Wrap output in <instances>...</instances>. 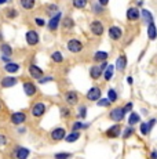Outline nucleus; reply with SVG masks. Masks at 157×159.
I'll list each match as a JSON object with an SVG mask.
<instances>
[{"mask_svg":"<svg viewBox=\"0 0 157 159\" xmlns=\"http://www.w3.org/2000/svg\"><path fill=\"white\" fill-rule=\"evenodd\" d=\"M87 116V107L86 105H80L78 107V118L84 119Z\"/></svg>","mask_w":157,"mask_h":159,"instance_id":"7c9ffc66","label":"nucleus"},{"mask_svg":"<svg viewBox=\"0 0 157 159\" xmlns=\"http://www.w3.org/2000/svg\"><path fill=\"white\" fill-rule=\"evenodd\" d=\"M125 66H127V57L124 54H121V56L116 60V68L119 69V71H124Z\"/></svg>","mask_w":157,"mask_h":159,"instance_id":"aec40b11","label":"nucleus"},{"mask_svg":"<svg viewBox=\"0 0 157 159\" xmlns=\"http://www.w3.org/2000/svg\"><path fill=\"white\" fill-rule=\"evenodd\" d=\"M61 17H62L61 13L54 15V17L50 20V22H48V28H50L51 30H55L57 28H58V25H59V20H61Z\"/></svg>","mask_w":157,"mask_h":159,"instance_id":"6ab92c4d","label":"nucleus"},{"mask_svg":"<svg viewBox=\"0 0 157 159\" xmlns=\"http://www.w3.org/2000/svg\"><path fill=\"white\" fill-rule=\"evenodd\" d=\"M94 11L96 14H101L102 11H104V6H101V4H94Z\"/></svg>","mask_w":157,"mask_h":159,"instance_id":"58836bf2","label":"nucleus"},{"mask_svg":"<svg viewBox=\"0 0 157 159\" xmlns=\"http://www.w3.org/2000/svg\"><path fill=\"white\" fill-rule=\"evenodd\" d=\"M21 6L25 10H32L35 7V0H21Z\"/></svg>","mask_w":157,"mask_h":159,"instance_id":"a878e982","label":"nucleus"},{"mask_svg":"<svg viewBox=\"0 0 157 159\" xmlns=\"http://www.w3.org/2000/svg\"><path fill=\"white\" fill-rule=\"evenodd\" d=\"M157 123V119L156 118H153V119H150L149 122H142L141 123V126H139V131H141V134L142 136H147V134L152 131V129L155 127V125Z\"/></svg>","mask_w":157,"mask_h":159,"instance_id":"f257e3e1","label":"nucleus"},{"mask_svg":"<svg viewBox=\"0 0 157 159\" xmlns=\"http://www.w3.org/2000/svg\"><path fill=\"white\" fill-rule=\"evenodd\" d=\"M0 109H2V104H0Z\"/></svg>","mask_w":157,"mask_h":159,"instance_id":"603ef678","label":"nucleus"},{"mask_svg":"<svg viewBox=\"0 0 157 159\" xmlns=\"http://www.w3.org/2000/svg\"><path fill=\"white\" fill-rule=\"evenodd\" d=\"M150 158H152V159H157V149H153L152 154H150Z\"/></svg>","mask_w":157,"mask_h":159,"instance_id":"c03bdc74","label":"nucleus"},{"mask_svg":"<svg viewBox=\"0 0 157 159\" xmlns=\"http://www.w3.org/2000/svg\"><path fill=\"white\" fill-rule=\"evenodd\" d=\"M73 6L77 8H84L87 6V0H73Z\"/></svg>","mask_w":157,"mask_h":159,"instance_id":"473e14b6","label":"nucleus"},{"mask_svg":"<svg viewBox=\"0 0 157 159\" xmlns=\"http://www.w3.org/2000/svg\"><path fill=\"white\" fill-rule=\"evenodd\" d=\"M50 80H53V78H41L40 79V83H46V82H50Z\"/></svg>","mask_w":157,"mask_h":159,"instance_id":"a18cd8bd","label":"nucleus"},{"mask_svg":"<svg viewBox=\"0 0 157 159\" xmlns=\"http://www.w3.org/2000/svg\"><path fill=\"white\" fill-rule=\"evenodd\" d=\"M127 18L128 21H138L141 18V11L137 7H129L127 10Z\"/></svg>","mask_w":157,"mask_h":159,"instance_id":"6e6552de","label":"nucleus"},{"mask_svg":"<svg viewBox=\"0 0 157 159\" xmlns=\"http://www.w3.org/2000/svg\"><path fill=\"white\" fill-rule=\"evenodd\" d=\"M23 91H25L26 96H35L36 94V86L32 83V82H25L23 83Z\"/></svg>","mask_w":157,"mask_h":159,"instance_id":"a211bd4d","label":"nucleus"},{"mask_svg":"<svg viewBox=\"0 0 157 159\" xmlns=\"http://www.w3.org/2000/svg\"><path fill=\"white\" fill-rule=\"evenodd\" d=\"M6 143H7V139H6V136H3V134H0V144L4 145Z\"/></svg>","mask_w":157,"mask_h":159,"instance_id":"37998d69","label":"nucleus"},{"mask_svg":"<svg viewBox=\"0 0 157 159\" xmlns=\"http://www.w3.org/2000/svg\"><path fill=\"white\" fill-rule=\"evenodd\" d=\"M53 60L55 61V62H62L63 57H62V54L59 53V51H55V53H53Z\"/></svg>","mask_w":157,"mask_h":159,"instance_id":"e433bc0d","label":"nucleus"},{"mask_svg":"<svg viewBox=\"0 0 157 159\" xmlns=\"http://www.w3.org/2000/svg\"><path fill=\"white\" fill-rule=\"evenodd\" d=\"M7 15H8V18H14V17H17V11L10 10V11L7 13Z\"/></svg>","mask_w":157,"mask_h":159,"instance_id":"79ce46f5","label":"nucleus"},{"mask_svg":"<svg viewBox=\"0 0 157 159\" xmlns=\"http://www.w3.org/2000/svg\"><path fill=\"white\" fill-rule=\"evenodd\" d=\"M141 122V116L139 114H137V112H131L129 114V118H128V126H134V125L139 123Z\"/></svg>","mask_w":157,"mask_h":159,"instance_id":"5701e85b","label":"nucleus"},{"mask_svg":"<svg viewBox=\"0 0 157 159\" xmlns=\"http://www.w3.org/2000/svg\"><path fill=\"white\" fill-rule=\"evenodd\" d=\"M90 29H91V32L96 36H101L102 33H104V25H102L101 21H94V22H91Z\"/></svg>","mask_w":157,"mask_h":159,"instance_id":"1a4fd4ad","label":"nucleus"},{"mask_svg":"<svg viewBox=\"0 0 157 159\" xmlns=\"http://www.w3.org/2000/svg\"><path fill=\"white\" fill-rule=\"evenodd\" d=\"M96 104H98V107H104V108H105V107H110L112 102H110L109 98H101Z\"/></svg>","mask_w":157,"mask_h":159,"instance_id":"f704fd0d","label":"nucleus"},{"mask_svg":"<svg viewBox=\"0 0 157 159\" xmlns=\"http://www.w3.org/2000/svg\"><path fill=\"white\" fill-rule=\"evenodd\" d=\"M105 71L101 68V66H92L91 69H90V75H91L92 79H99L102 76V73Z\"/></svg>","mask_w":157,"mask_h":159,"instance_id":"4be33fe9","label":"nucleus"},{"mask_svg":"<svg viewBox=\"0 0 157 159\" xmlns=\"http://www.w3.org/2000/svg\"><path fill=\"white\" fill-rule=\"evenodd\" d=\"M44 112H46V105H44L43 102H36L35 105L32 107V115L36 116V118H40Z\"/></svg>","mask_w":157,"mask_h":159,"instance_id":"20e7f679","label":"nucleus"},{"mask_svg":"<svg viewBox=\"0 0 157 159\" xmlns=\"http://www.w3.org/2000/svg\"><path fill=\"white\" fill-rule=\"evenodd\" d=\"M50 10H54V11H57V6H55V4L50 6Z\"/></svg>","mask_w":157,"mask_h":159,"instance_id":"8fccbe9b","label":"nucleus"},{"mask_svg":"<svg viewBox=\"0 0 157 159\" xmlns=\"http://www.w3.org/2000/svg\"><path fill=\"white\" fill-rule=\"evenodd\" d=\"M35 22L39 26H43L44 24H46V22H44V20H43V18H35Z\"/></svg>","mask_w":157,"mask_h":159,"instance_id":"a19ab883","label":"nucleus"},{"mask_svg":"<svg viewBox=\"0 0 157 159\" xmlns=\"http://www.w3.org/2000/svg\"><path fill=\"white\" fill-rule=\"evenodd\" d=\"M146 32H147V38H149V40H156L157 39V26L155 25V22L147 25Z\"/></svg>","mask_w":157,"mask_h":159,"instance_id":"f3484780","label":"nucleus"},{"mask_svg":"<svg viewBox=\"0 0 157 159\" xmlns=\"http://www.w3.org/2000/svg\"><path fill=\"white\" fill-rule=\"evenodd\" d=\"M65 136H66V131L63 127H57V129L51 131V139L55 140V141H61V140L65 139Z\"/></svg>","mask_w":157,"mask_h":159,"instance_id":"423d86ee","label":"nucleus"},{"mask_svg":"<svg viewBox=\"0 0 157 159\" xmlns=\"http://www.w3.org/2000/svg\"><path fill=\"white\" fill-rule=\"evenodd\" d=\"M109 118L112 119V120H114V122H117V123H120V122H121L123 119L125 118V111H124V108H114V109H112Z\"/></svg>","mask_w":157,"mask_h":159,"instance_id":"f03ea898","label":"nucleus"},{"mask_svg":"<svg viewBox=\"0 0 157 159\" xmlns=\"http://www.w3.org/2000/svg\"><path fill=\"white\" fill-rule=\"evenodd\" d=\"M29 154H31V151H29L28 148H25V147H18V148L15 149L17 159H28Z\"/></svg>","mask_w":157,"mask_h":159,"instance_id":"2eb2a0df","label":"nucleus"},{"mask_svg":"<svg viewBox=\"0 0 157 159\" xmlns=\"http://www.w3.org/2000/svg\"><path fill=\"white\" fill-rule=\"evenodd\" d=\"M113 69H114V68H113V65H109L106 69H105V72H104V78L106 79L108 82H109L110 79L113 78Z\"/></svg>","mask_w":157,"mask_h":159,"instance_id":"c85d7f7f","label":"nucleus"},{"mask_svg":"<svg viewBox=\"0 0 157 159\" xmlns=\"http://www.w3.org/2000/svg\"><path fill=\"white\" fill-rule=\"evenodd\" d=\"M17 84V79L13 78V76H6L2 80V86L3 87H13Z\"/></svg>","mask_w":157,"mask_h":159,"instance_id":"412c9836","label":"nucleus"},{"mask_svg":"<svg viewBox=\"0 0 157 159\" xmlns=\"http://www.w3.org/2000/svg\"><path fill=\"white\" fill-rule=\"evenodd\" d=\"M141 18H142V21H143L146 25L155 22V17H153V14L150 13L149 10H146V8H142L141 10Z\"/></svg>","mask_w":157,"mask_h":159,"instance_id":"0eeeda50","label":"nucleus"},{"mask_svg":"<svg viewBox=\"0 0 157 159\" xmlns=\"http://www.w3.org/2000/svg\"><path fill=\"white\" fill-rule=\"evenodd\" d=\"M68 48L72 53H80L81 48H83V44H81L77 39H70V40L68 42Z\"/></svg>","mask_w":157,"mask_h":159,"instance_id":"39448f33","label":"nucleus"},{"mask_svg":"<svg viewBox=\"0 0 157 159\" xmlns=\"http://www.w3.org/2000/svg\"><path fill=\"white\" fill-rule=\"evenodd\" d=\"M109 36L113 39V40H119V39L123 36V29L120 28V26H116V25L110 26L109 28Z\"/></svg>","mask_w":157,"mask_h":159,"instance_id":"9d476101","label":"nucleus"},{"mask_svg":"<svg viewBox=\"0 0 157 159\" xmlns=\"http://www.w3.org/2000/svg\"><path fill=\"white\" fill-rule=\"evenodd\" d=\"M121 134V126L120 125H113L112 127H109L106 131V136L110 137V139H116Z\"/></svg>","mask_w":157,"mask_h":159,"instance_id":"9b49d317","label":"nucleus"},{"mask_svg":"<svg viewBox=\"0 0 157 159\" xmlns=\"http://www.w3.org/2000/svg\"><path fill=\"white\" fill-rule=\"evenodd\" d=\"M132 107H134V104H132V102H127V104H125V105H124V111H125V114H127V112L131 111Z\"/></svg>","mask_w":157,"mask_h":159,"instance_id":"ea45409f","label":"nucleus"},{"mask_svg":"<svg viewBox=\"0 0 157 159\" xmlns=\"http://www.w3.org/2000/svg\"><path fill=\"white\" fill-rule=\"evenodd\" d=\"M26 42H28L31 46H35L39 43V35L35 32V30H29L26 33Z\"/></svg>","mask_w":157,"mask_h":159,"instance_id":"dca6fc26","label":"nucleus"},{"mask_svg":"<svg viewBox=\"0 0 157 159\" xmlns=\"http://www.w3.org/2000/svg\"><path fill=\"white\" fill-rule=\"evenodd\" d=\"M0 50L3 51L4 56H11V47L8 44H2V48H0Z\"/></svg>","mask_w":157,"mask_h":159,"instance_id":"c9c22d12","label":"nucleus"},{"mask_svg":"<svg viewBox=\"0 0 157 159\" xmlns=\"http://www.w3.org/2000/svg\"><path fill=\"white\" fill-rule=\"evenodd\" d=\"M65 100L69 105H76L78 101V96L76 91H68V93L65 94Z\"/></svg>","mask_w":157,"mask_h":159,"instance_id":"4468645a","label":"nucleus"},{"mask_svg":"<svg viewBox=\"0 0 157 159\" xmlns=\"http://www.w3.org/2000/svg\"><path fill=\"white\" fill-rule=\"evenodd\" d=\"M109 3V0H99V4L101 6H106Z\"/></svg>","mask_w":157,"mask_h":159,"instance_id":"49530a36","label":"nucleus"},{"mask_svg":"<svg viewBox=\"0 0 157 159\" xmlns=\"http://www.w3.org/2000/svg\"><path fill=\"white\" fill-rule=\"evenodd\" d=\"M72 155L70 154H66V152H61V154H55L54 155V158L55 159H69Z\"/></svg>","mask_w":157,"mask_h":159,"instance_id":"4c0bfd02","label":"nucleus"},{"mask_svg":"<svg viewBox=\"0 0 157 159\" xmlns=\"http://www.w3.org/2000/svg\"><path fill=\"white\" fill-rule=\"evenodd\" d=\"M6 3V0H0V4H4Z\"/></svg>","mask_w":157,"mask_h":159,"instance_id":"3c124183","label":"nucleus"},{"mask_svg":"<svg viewBox=\"0 0 157 159\" xmlns=\"http://www.w3.org/2000/svg\"><path fill=\"white\" fill-rule=\"evenodd\" d=\"M29 75L32 76V78H35V79H39L40 80L41 78H43V71H41V68H39V66H36V65H31L29 66Z\"/></svg>","mask_w":157,"mask_h":159,"instance_id":"f8f14e48","label":"nucleus"},{"mask_svg":"<svg viewBox=\"0 0 157 159\" xmlns=\"http://www.w3.org/2000/svg\"><path fill=\"white\" fill-rule=\"evenodd\" d=\"M108 98L110 100V102L117 101V98H119V94H117V91L114 90V89H109V91H108Z\"/></svg>","mask_w":157,"mask_h":159,"instance_id":"cd10ccee","label":"nucleus"},{"mask_svg":"<svg viewBox=\"0 0 157 159\" xmlns=\"http://www.w3.org/2000/svg\"><path fill=\"white\" fill-rule=\"evenodd\" d=\"M25 120H26V115L23 114V112H14V114L11 115V122H13L14 125H21Z\"/></svg>","mask_w":157,"mask_h":159,"instance_id":"ddd939ff","label":"nucleus"},{"mask_svg":"<svg viewBox=\"0 0 157 159\" xmlns=\"http://www.w3.org/2000/svg\"><path fill=\"white\" fill-rule=\"evenodd\" d=\"M61 112H62V115H63V116H69V111H68L66 108H65V109H62Z\"/></svg>","mask_w":157,"mask_h":159,"instance_id":"de8ad7c7","label":"nucleus"},{"mask_svg":"<svg viewBox=\"0 0 157 159\" xmlns=\"http://www.w3.org/2000/svg\"><path fill=\"white\" fill-rule=\"evenodd\" d=\"M108 57H109V54H108L106 51H96L94 54L95 61H105V60H108Z\"/></svg>","mask_w":157,"mask_h":159,"instance_id":"393cba45","label":"nucleus"},{"mask_svg":"<svg viewBox=\"0 0 157 159\" xmlns=\"http://www.w3.org/2000/svg\"><path fill=\"white\" fill-rule=\"evenodd\" d=\"M73 25H74V24H73V21H72V18H69V17L63 18V28L70 29Z\"/></svg>","mask_w":157,"mask_h":159,"instance_id":"2f4dec72","label":"nucleus"},{"mask_svg":"<svg viewBox=\"0 0 157 159\" xmlns=\"http://www.w3.org/2000/svg\"><path fill=\"white\" fill-rule=\"evenodd\" d=\"M78 137H80V133H78V131H72L69 136H66L65 140L68 143H74V141H77L78 140Z\"/></svg>","mask_w":157,"mask_h":159,"instance_id":"bb28decb","label":"nucleus"},{"mask_svg":"<svg viewBox=\"0 0 157 159\" xmlns=\"http://www.w3.org/2000/svg\"><path fill=\"white\" fill-rule=\"evenodd\" d=\"M101 96H102V93H101V89L99 87H91L88 91H87V100L88 101H99L101 100Z\"/></svg>","mask_w":157,"mask_h":159,"instance_id":"7ed1b4c3","label":"nucleus"},{"mask_svg":"<svg viewBox=\"0 0 157 159\" xmlns=\"http://www.w3.org/2000/svg\"><path fill=\"white\" fill-rule=\"evenodd\" d=\"M134 131H135V129L132 126H128V127H125L124 129V133H123V139L124 140H127L128 137H131L132 134H134Z\"/></svg>","mask_w":157,"mask_h":159,"instance_id":"c756f323","label":"nucleus"},{"mask_svg":"<svg viewBox=\"0 0 157 159\" xmlns=\"http://www.w3.org/2000/svg\"><path fill=\"white\" fill-rule=\"evenodd\" d=\"M88 126H90V125H83L81 122H74L72 127H73V131H77L78 129H87Z\"/></svg>","mask_w":157,"mask_h":159,"instance_id":"72a5a7b5","label":"nucleus"},{"mask_svg":"<svg viewBox=\"0 0 157 159\" xmlns=\"http://www.w3.org/2000/svg\"><path fill=\"white\" fill-rule=\"evenodd\" d=\"M4 69L7 71L8 73H15L17 71H19V65L15 62H10V64H6L4 65Z\"/></svg>","mask_w":157,"mask_h":159,"instance_id":"b1692460","label":"nucleus"},{"mask_svg":"<svg viewBox=\"0 0 157 159\" xmlns=\"http://www.w3.org/2000/svg\"><path fill=\"white\" fill-rule=\"evenodd\" d=\"M132 82H134V80H132V78H131V76H128V78H127V83L132 84Z\"/></svg>","mask_w":157,"mask_h":159,"instance_id":"09e8293b","label":"nucleus"}]
</instances>
